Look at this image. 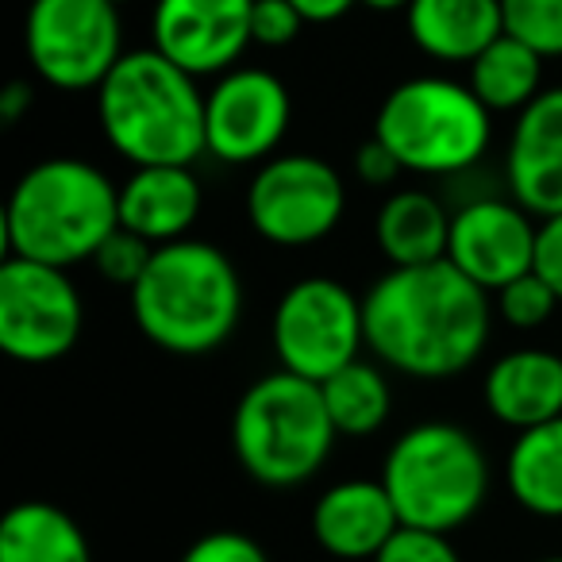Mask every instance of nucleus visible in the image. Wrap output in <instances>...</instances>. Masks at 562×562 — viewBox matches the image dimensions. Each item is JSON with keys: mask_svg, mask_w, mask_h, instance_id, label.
I'll return each instance as SVG.
<instances>
[{"mask_svg": "<svg viewBox=\"0 0 562 562\" xmlns=\"http://www.w3.org/2000/svg\"><path fill=\"white\" fill-rule=\"evenodd\" d=\"M374 362L420 382L459 378L482 359L493 328L490 293L451 262L390 266L362 297Z\"/></svg>", "mask_w": 562, "mask_h": 562, "instance_id": "f257e3e1", "label": "nucleus"}, {"mask_svg": "<svg viewBox=\"0 0 562 562\" xmlns=\"http://www.w3.org/2000/svg\"><path fill=\"white\" fill-rule=\"evenodd\" d=\"M135 328L170 355H212L235 336L243 316V281L235 262L204 239H178L155 250L132 290Z\"/></svg>", "mask_w": 562, "mask_h": 562, "instance_id": "f03ea898", "label": "nucleus"}, {"mask_svg": "<svg viewBox=\"0 0 562 562\" xmlns=\"http://www.w3.org/2000/svg\"><path fill=\"white\" fill-rule=\"evenodd\" d=\"M97 120L124 162L193 166L209 155L204 93L193 74L173 66L155 47L127 50L97 89Z\"/></svg>", "mask_w": 562, "mask_h": 562, "instance_id": "7ed1b4c3", "label": "nucleus"}, {"mask_svg": "<svg viewBox=\"0 0 562 562\" xmlns=\"http://www.w3.org/2000/svg\"><path fill=\"white\" fill-rule=\"evenodd\" d=\"M120 227V186L86 158H43L20 173L4 209L9 255L70 270L93 262Z\"/></svg>", "mask_w": 562, "mask_h": 562, "instance_id": "20e7f679", "label": "nucleus"}, {"mask_svg": "<svg viewBox=\"0 0 562 562\" xmlns=\"http://www.w3.org/2000/svg\"><path fill=\"white\" fill-rule=\"evenodd\" d=\"M336 439L321 385L281 367L247 385L232 413L235 462L266 490H293L316 477Z\"/></svg>", "mask_w": 562, "mask_h": 562, "instance_id": "39448f33", "label": "nucleus"}, {"mask_svg": "<svg viewBox=\"0 0 562 562\" xmlns=\"http://www.w3.org/2000/svg\"><path fill=\"white\" fill-rule=\"evenodd\" d=\"M382 485L401 516V528H467L490 497V459L467 428L424 420L401 431L382 462Z\"/></svg>", "mask_w": 562, "mask_h": 562, "instance_id": "423d86ee", "label": "nucleus"}, {"mask_svg": "<svg viewBox=\"0 0 562 562\" xmlns=\"http://www.w3.org/2000/svg\"><path fill=\"white\" fill-rule=\"evenodd\" d=\"M374 139L390 147L405 173L451 178L485 158L493 143V112L467 81L420 74L385 93L374 116Z\"/></svg>", "mask_w": 562, "mask_h": 562, "instance_id": "0eeeda50", "label": "nucleus"}, {"mask_svg": "<svg viewBox=\"0 0 562 562\" xmlns=\"http://www.w3.org/2000/svg\"><path fill=\"white\" fill-rule=\"evenodd\" d=\"M273 355L281 370L308 382H328L367 347V313L362 297H355L336 278H301L281 293L270 324Z\"/></svg>", "mask_w": 562, "mask_h": 562, "instance_id": "6e6552de", "label": "nucleus"}, {"mask_svg": "<svg viewBox=\"0 0 562 562\" xmlns=\"http://www.w3.org/2000/svg\"><path fill=\"white\" fill-rule=\"evenodd\" d=\"M24 47L35 78L63 93H97L127 55L124 24L112 0H32Z\"/></svg>", "mask_w": 562, "mask_h": 562, "instance_id": "1a4fd4ad", "label": "nucleus"}, {"mask_svg": "<svg viewBox=\"0 0 562 562\" xmlns=\"http://www.w3.org/2000/svg\"><path fill=\"white\" fill-rule=\"evenodd\" d=\"M86 308L74 278L58 266L9 255L0 262V351L24 367H47L74 351Z\"/></svg>", "mask_w": 562, "mask_h": 562, "instance_id": "9d476101", "label": "nucleus"}, {"mask_svg": "<svg viewBox=\"0 0 562 562\" xmlns=\"http://www.w3.org/2000/svg\"><path fill=\"white\" fill-rule=\"evenodd\" d=\"M344 209V178L316 155H273L247 186V220L273 247L297 250L328 239Z\"/></svg>", "mask_w": 562, "mask_h": 562, "instance_id": "9b49d317", "label": "nucleus"}, {"mask_svg": "<svg viewBox=\"0 0 562 562\" xmlns=\"http://www.w3.org/2000/svg\"><path fill=\"white\" fill-rule=\"evenodd\" d=\"M293 101L278 74L235 66L204 93V143L227 166H262L290 135Z\"/></svg>", "mask_w": 562, "mask_h": 562, "instance_id": "f8f14e48", "label": "nucleus"}, {"mask_svg": "<svg viewBox=\"0 0 562 562\" xmlns=\"http://www.w3.org/2000/svg\"><path fill=\"white\" fill-rule=\"evenodd\" d=\"M539 224L531 212L508 196H482L451 212V243L447 262L467 273L485 293L505 290L508 281L536 270Z\"/></svg>", "mask_w": 562, "mask_h": 562, "instance_id": "ddd939ff", "label": "nucleus"}, {"mask_svg": "<svg viewBox=\"0 0 562 562\" xmlns=\"http://www.w3.org/2000/svg\"><path fill=\"white\" fill-rule=\"evenodd\" d=\"M255 0H155L150 47L193 78H220L247 55Z\"/></svg>", "mask_w": 562, "mask_h": 562, "instance_id": "4468645a", "label": "nucleus"}, {"mask_svg": "<svg viewBox=\"0 0 562 562\" xmlns=\"http://www.w3.org/2000/svg\"><path fill=\"white\" fill-rule=\"evenodd\" d=\"M513 201L536 220L562 216V86L543 89L516 116L505 150Z\"/></svg>", "mask_w": 562, "mask_h": 562, "instance_id": "2eb2a0df", "label": "nucleus"}, {"mask_svg": "<svg viewBox=\"0 0 562 562\" xmlns=\"http://www.w3.org/2000/svg\"><path fill=\"white\" fill-rule=\"evenodd\" d=\"M401 531V516L385 493L382 477H347L316 497L313 536L331 559L374 562L378 551Z\"/></svg>", "mask_w": 562, "mask_h": 562, "instance_id": "dca6fc26", "label": "nucleus"}, {"mask_svg": "<svg viewBox=\"0 0 562 562\" xmlns=\"http://www.w3.org/2000/svg\"><path fill=\"white\" fill-rule=\"evenodd\" d=\"M201 209L204 193L193 166H139L120 186V227L155 247L189 239Z\"/></svg>", "mask_w": 562, "mask_h": 562, "instance_id": "f3484780", "label": "nucleus"}, {"mask_svg": "<svg viewBox=\"0 0 562 562\" xmlns=\"http://www.w3.org/2000/svg\"><path fill=\"white\" fill-rule=\"evenodd\" d=\"M482 397L493 420L528 431L562 416V355L547 347H516L485 370Z\"/></svg>", "mask_w": 562, "mask_h": 562, "instance_id": "a211bd4d", "label": "nucleus"}, {"mask_svg": "<svg viewBox=\"0 0 562 562\" xmlns=\"http://www.w3.org/2000/svg\"><path fill=\"white\" fill-rule=\"evenodd\" d=\"M405 24L416 47L443 66H470L505 35L501 0H413Z\"/></svg>", "mask_w": 562, "mask_h": 562, "instance_id": "6ab92c4d", "label": "nucleus"}, {"mask_svg": "<svg viewBox=\"0 0 562 562\" xmlns=\"http://www.w3.org/2000/svg\"><path fill=\"white\" fill-rule=\"evenodd\" d=\"M374 239L397 270L443 262L451 243V212L428 189H397L378 209Z\"/></svg>", "mask_w": 562, "mask_h": 562, "instance_id": "aec40b11", "label": "nucleus"}, {"mask_svg": "<svg viewBox=\"0 0 562 562\" xmlns=\"http://www.w3.org/2000/svg\"><path fill=\"white\" fill-rule=\"evenodd\" d=\"M0 562H93V547L66 508L20 501L0 520Z\"/></svg>", "mask_w": 562, "mask_h": 562, "instance_id": "412c9836", "label": "nucleus"}, {"mask_svg": "<svg viewBox=\"0 0 562 562\" xmlns=\"http://www.w3.org/2000/svg\"><path fill=\"white\" fill-rule=\"evenodd\" d=\"M505 490L524 513L562 520V416L516 431L505 454Z\"/></svg>", "mask_w": 562, "mask_h": 562, "instance_id": "4be33fe9", "label": "nucleus"}, {"mask_svg": "<svg viewBox=\"0 0 562 562\" xmlns=\"http://www.w3.org/2000/svg\"><path fill=\"white\" fill-rule=\"evenodd\" d=\"M467 70V86L474 89L477 101L493 116L497 112H516L520 116L543 93V55L508 32L501 40H493Z\"/></svg>", "mask_w": 562, "mask_h": 562, "instance_id": "5701e85b", "label": "nucleus"}, {"mask_svg": "<svg viewBox=\"0 0 562 562\" xmlns=\"http://www.w3.org/2000/svg\"><path fill=\"white\" fill-rule=\"evenodd\" d=\"M321 390L339 436H374V431L385 428V420L393 413V390L385 382L382 367L370 359H355L351 367H344L328 382H321Z\"/></svg>", "mask_w": 562, "mask_h": 562, "instance_id": "b1692460", "label": "nucleus"}, {"mask_svg": "<svg viewBox=\"0 0 562 562\" xmlns=\"http://www.w3.org/2000/svg\"><path fill=\"white\" fill-rule=\"evenodd\" d=\"M505 32L543 58H562V0H501Z\"/></svg>", "mask_w": 562, "mask_h": 562, "instance_id": "393cba45", "label": "nucleus"}, {"mask_svg": "<svg viewBox=\"0 0 562 562\" xmlns=\"http://www.w3.org/2000/svg\"><path fill=\"white\" fill-rule=\"evenodd\" d=\"M493 297H497V305H493L497 308V316L516 331L543 328V324L554 316V308L562 305V301L554 297V290L539 278L536 270L524 273V278H516V281H508L505 290H497Z\"/></svg>", "mask_w": 562, "mask_h": 562, "instance_id": "a878e982", "label": "nucleus"}, {"mask_svg": "<svg viewBox=\"0 0 562 562\" xmlns=\"http://www.w3.org/2000/svg\"><path fill=\"white\" fill-rule=\"evenodd\" d=\"M155 250H158L155 243L139 239V235L127 232V227H116V232L101 243V250L93 255V266L109 285H124V290L132 293L143 273H147Z\"/></svg>", "mask_w": 562, "mask_h": 562, "instance_id": "bb28decb", "label": "nucleus"}, {"mask_svg": "<svg viewBox=\"0 0 562 562\" xmlns=\"http://www.w3.org/2000/svg\"><path fill=\"white\" fill-rule=\"evenodd\" d=\"M308 20L297 12L293 0H255L250 4V40L258 47H290L301 32H305Z\"/></svg>", "mask_w": 562, "mask_h": 562, "instance_id": "cd10ccee", "label": "nucleus"}, {"mask_svg": "<svg viewBox=\"0 0 562 562\" xmlns=\"http://www.w3.org/2000/svg\"><path fill=\"white\" fill-rule=\"evenodd\" d=\"M178 562H270V554H266L262 543H258L255 536H247V531L220 528V531H209V536L193 539Z\"/></svg>", "mask_w": 562, "mask_h": 562, "instance_id": "c85d7f7f", "label": "nucleus"}, {"mask_svg": "<svg viewBox=\"0 0 562 562\" xmlns=\"http://www.w3.org/2000/svg\"><path fill=\"white\" fill-rule=\"evenodd\" d=\"M374 562H462V554L454 551L451 536L420 531V528H401L397 536L378 551Z\"/></svg>", "mask_w": 562, "mask_h": 562, "instance_id": "c756f323", "label": "nucleus"}, {"mask_svg": "<svg viewBox=\"0 0 562 562\" xmlns=\"http://www.w3.org/2000/svg\"><path fill=\"white\" fill-rule=\"evenodd\" d=\"M401 173H405V170H401V162L390 155V147H385V143L374 139V135H370V139L355 150V178H359L362 186H374V189L393 186Z\"/></svg>", "mask_w": 562, "mask_h": 562, "instance_id": "7c9ffc66", "label": "nucleus"}, {"mask_svg": "<svg viewBox=\"0 0 562 562\" xmlns=\"http://www.w3.org/2000/svg\"><path fill=\"white\" fill-rule=\"evenodd\" d=\"M536 273L562 301V216L539 220V247H536Z\"/></svg>", "mask_w": 562, "mask_h": 562, "instance_id": "2f4dec72", "label": "nucleus"}, {"mask_svg": "<svg viewBox=\"0 0 562 562\" xmlns=\"http://www.w3.org/2000/svg\"><path fill=\"white\" fill-rule=\"evenodd\" d=\"M32 104H35L32 81L16 78V81H9V86L0 89V120H4V124H20V120L32 112Z\"/></svg>", "mask_w": 562, "mask_h": 562, "instance_id": "473e14b6", "label": "nucleus"}, {"mask_svg": "<svg viewBox=\"0 0 562 562\" xmlns=\"http://www.w3.org/2000/svg\"><path fill=\"white\" fill-rule=\"evenodd\" d=\"M293 4H297V12L308 24H336V20H344L359 0H293Z\"/></svg>", "mask_w": 562, "mask_h": 562, "instance_id": "72a5a7b5", "label": "nucleus"}, {"mask_svg": "<svg viewBox=\"0 0 562 562\" xmlns=\"http://www.w3.org/2000/svg\"><path fill=\"white\" fill-rule=\"evenodd\" d=\"M359 4H367L370 12H405L413 0H359Z\"/></svg>", "mask_w": 562, "mask_h": 562, "instance_id": "f704fd0d", "label": "nucleus"}, {"mask_svg": "<svg viewBox=\"0 0 562 562\" xmlns=\"http://www.w3.org/2000/svg\"><path fill=\"white\" fill-rule=\"evenodd\" d=\"M536 562H562V554H551V559H536Z\"/></svg>", "mask_w": 562, "mask_h": 562, "instance_id": "c9c22d12", "label": "nucleus"}, {"mask_svg": "<svg viewBox=\"0 0 562 562\" xmlns=\"http://www.w3.org/2000/svg\"><path fill=\"white\" fill-rule=\"evenodd\" d=\"M112 4H116V9H124V4H132V0H112Z\"/></svg>", "mask_w": 562, "mask_h": 562, "instance_id": "e433bc0d", "label": "nucleus"}]
</instances>
